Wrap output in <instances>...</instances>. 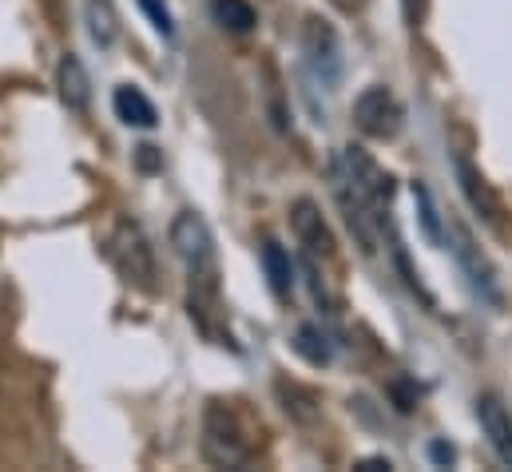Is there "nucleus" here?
<instances>
[{"label":"nucleus","mask_w":512,"mask_h":472,"mask_svg":"<svg viewBox=\"0 0 512 472\" xmlns=\"http://www.w3.org/2000/svg\"><path fill=\"white\" fill-rule=\"evenodd\" d=\"M203 461L211 469L243 472L258 457V433L251 417L231 401H211L203 409V437H199Z\"/></svg>","instance_id":"obj_1"},{"label":"nucleus","mask_w":512,"mask_h":472,"mask_svg":"<svg viewBox=\"0 0 512 472\" xmlns=\"http://www.w3.org/2000/svg\"><path fill=\"white\" fill-rule=\"evenodd\" d=\"M445 246H449V254L457 258V266H461V274H465V282H469V290L481 298V302H493V306H501V278H497V266L489 262V254L477 246V238L473 231L465 227V219H445Z\"/></svg>","instance_id":"obj_2"},{"label":"nucleus","mask_w":512,"mask_h":472,"mask_svg":"<svg viewBox=\"0 0 512 472\" xmlns=\"http://www.w3.org/2000/svg\"><path fill=\"white\" fill-rule=\"evenodd\" d=\"M302 52H306V68L310 76L334 92L346 76V52H342V36L338 28L326 20V16H306V28H302Z\"/></svg>","instance_id":"obj_3"},{"label":"nucleus","mask_w":512,"mask_h":472,"mask_svg":"<svg viewBox=\"0 0 512 472\" xmlns=\"http://www.w3.org/2000/svg\"><path fill=\"white\" fill-rule=\"evenodd\" d=\"M108 254L116 262V270L124 274V282L139 286V290L155 286V254H151V242H147L139 223L120 219L112 227V238H108Z\"/></svg>","instance_id":"obj_4"},{"label":"nucleus","mask_w":512,"mask_h":472,"mask_svg":"<svg viewBox=\"0 0 512 472\" xmlns=\"http://www.w3.org/2000/svg\"><path fill=\"white\" fill-rule=\"evenodd\" d=\"M401 123H405V108L385 84H370L354 100V127L370 139H393L401 131Z\"/></svg>","instance_id":"obj_5"},{"label":"nucleus","mask_w":512,"mask_h":472,"mask_svg":"<svg viewBox=\"0 0 512 472\" xmlns=\"http://www.w3.org/2000/svg\"><path fill=\"white\" fill-rule=\"evenodd\" d=\"M290 227H294V238H298V246L306 250L310 262H334L338 258V238H334L322 207L314 199H294L290 203Z\"/></svg>","instance_id":"obj_6"},{"label":"nucleus","mask_w":512,"mask_h":472,"mask_svg":"<svg viewBox=\"0 0 512 472\" xmlns=\"http://www.w3.org/2000/svg\"><path fill=\"white\" fill-rule=\"evenodd\" d=\"M453 171H457V187H461V195L469 199V207L489 223V227H501V199H497V191L489 187V179L481 175V167L469 159V155H453Z\"/></svg>","instance_id":"obj_7"},{"label":"nucleus","mask_w":512,"mask_h":472,"mask_svg":"<svg viewBox=\"0 0 512 472\" xmlns=\"http://www.w3.org/2000/svg\"><path fill=\"white\" fill-rule=\"evenodd\" d=\"M477 425H481L489 449L497 453V461L512 469V413L505 409V401L497 393H481L477 397Z\"/></svg>","instance_id":"obj_8"},{"label":"nucleus","mask_w":512,"mask_h":472,"mask_svg":"<svg viewBox=\"0 0 512 472\" xmlns=\"http://www.w3.org/2000/svg\"><path fill=\"white\" fill-rule=\"evenodd\" d=\"M56 88H60V100H64V108L68 112H88L92 108V76H88V68L80 64V56H64L60 60V68H56Z\"/></svg>","instance_id":"obj_9"},{"label":"nucleus","mask_w":512,"mask_h":472,"mask_svg":"<svg viewBox=\"0 0 512 472\" xmlns=\"http://www.w3.org/2000/svg\"><path fill=\"white\" fill-rule=\"evenodd\" d=\"M258 258H262V274L270 282V294L286 302L294 294V262H290V250H282V242H274V238H262Z\"/></svg>","instance_id":"obj_10"},{"label":"nucleus","mask_w":512,"mask_h":472,"mask_svg":"<svg viewBox=\"0 0 512 472\" xmlns=\"http://www.w3.org/2000/svg\"><path fill=\"white\" fill-rule=\"evenodd\" d=\"M112 108H116V116L124 119L128 127H143V131H151L155 123H159V112H155V104L135 88V84H120L116 88V96H112Z\"/></svg>","instance_id":"obj_11"},{"label":"nucleus","mask_w":512,"mask_h":472,"mask_svg":"<svg viewBox=\"0 0 512 472\" xmlns=\"http://www.w3.org/2000/svg\"><path fill=\"white\" fill-rule=\"evenodd\" d=\"M84 20H88V36L100 48H112L120 40V16L112 0H84Z\"/></svg>","instance_id":"obj_12"},{"label":"nucleus","mask_w":512,"mask_h":472,"mask_svg":"<svg viewBox=\"0 0 512 472\" xmlns=\"http://www.w3.org/2000/svg\"><path fill=\"white\" fill-rule=\"evenodd\" d=\"M413 203H417L421 235L429 238V246H445V215L437 211V199H433V191L421 179H413Z\"/></svg>","instance_id":"obj_13"},{"label":"nucleus","mask_w":512,"mask_h":472,"mask_svg":"<svg viewBox=\"0 0 512 472\" xmlns=\"http://www.w3.org/2000/svg\"><path fill=\"white\" fill-rule=\"evenodd\" d=\"M215 20H219L227 32L247 36V32H255L258 12L251 8V0H215Z\"/></svg>","instance_id":"obj_14"},{"label":"nucleus","mask_w":512,"mask_h":472,"mask_svg":"<svg viewBox=\"0 0 512 472\" xmlns=\"http://www.w3.org/2000/svg\"><path fill=\"white\" fill-rule=\"evenodd\" d=\"M290 346H294V354L302 357V361H310V365H330V357H334L330 338H326L318 326H298Z\"/></svg>","instance_id":"obj_15"},{"label":"nucleus","mask_w":512,"mask_h":472,"mask_svg":"<svg viewBox=\"0 0 512 472\" xmlns=\"http://www.w3.org/2000/svg\"><path fill=\"white\" fill-rule=\"evenodd\" d=\"M143 4V12L151 16V24L163 32V36H175V24H171V12H167V4H159V0H139Z\"/></svg>","instance_id":"obj_16"},{"label":"nucleus","mask_w":512,"mask_h":472,"mask_svg":"<svg viewBox=\"0 0 512 472\" xmlns=\"http://www.w3.org/2000/svg\"><path fill=\"white\" fill-rule=\"evenodd\" d=\"M429 457H433V465H441V469H449V465L457 461V449H453L449 441H433V445H429Z\"/></svg>","instance_id":"obj_17"},{"label":"nucleus","mask_w":512,"mask_h":472,"mask_svg":"<svg viewBox=\"0 0 512 472\" xmlns=\"http://www.w3.org/2000/svg\"><path fill=\"white\" fill-rule=\"evenodd\" d=\"M358 469L362 472H378V469H393L385 457H370V461H358Z\"/></svg>","instance_id":"obj_18"}]
</instances>
